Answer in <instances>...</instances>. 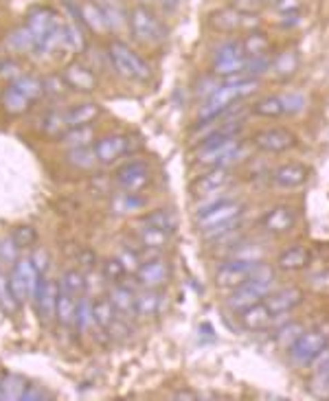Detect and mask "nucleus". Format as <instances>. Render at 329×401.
Returning <instances> with one entry per match:
<instances>
[{"label":"nucleus","instance_id":"c85d7f7f","mask_svg":"<svg viewBox=\"0 0 329 401\" xmlns=\"http://www.w3.org/2000/svg\"><path fill=\"white\" fill-rule=\"evenodd\" d=\"M75 314H77V296H70L59 290L57 307H55L57 322L64 324V327H70V324H75Z\"/></svg>","mask_w":329,"mask_h":401},{"label":"nucleus","instance_id":"f03ea898","mask_svg":"<svg viewBox=\"0 0 329 401\" xmlns=\"http://www.w3.org/2000/svg\"><path fill=\"white\" fill-rule=\"evenodd\" d=\"M272 290V274L270 272H263V268L257 270V274H252L248 281H243L241 285L233 287V292H230L226 305L235 311H241L246 309L255 303H259L263 300L268 294Z\"/></svg>","mask_w":329,"mask_h":401},{"label":"nucleus","instance_id":"8fccbe9b","mask_svg":"<svg viewBox=\"0 0 329 401\" xmlns=\"http://www.w3.org/2000/svg\"><path fill=\"white\" fill-rule=\"evenodd\" d=\"M11 239L16 242L18 248H31L38 242V233H35L33 226H16L14 233H11Z\"/></svg>","mask_w":329,"mask_h":401},{"label":"nucleus","instance_id":"4d7b16f0","mask_svg":"<svg viewBox=\"0 0 329 401\" xmlns=\"http://www.w3.org/2000/svg\"><path fill=\"white\" fill-rule=\"evenodd\" d=\"M272 5H275V9L281 16H286V14H299L301 7H303L301 0H272Z\"/></svg>","mask_w":329,"mask_h":401},{"label":"nucleus","instance_id":"864d4df0","mask_svg":"<svg viewBox=\"0 0 329 401\" xmlns=\"http://www.w3.org/2000/svg\"><path fill=\"white\" fill-rule=\"evenodd\" d=\"M281 104H283V112H288V115H297V112L306 108V99L297 92H288V95H281Z\"/></svg>","mask_w":329,"mask_h":401},{"label":"nucleus","instance_id":"c03bdc74","mask_svg":"<svg viewBox=\"0 0 329 401\" xmlns=\"http://www.w3.org/2000/svg\"><path fill=\"white\" fill-rule=\"evenodd\" d=\"M24 388H27V384L18 375H7V378L0 380V395H3V399H22Z\"/></svg>","mask_w":329,"mask_h":401},{"label":"nucleus","instance_id":"6e6552de","mask_svg":"<svg viewBox=\"0 0 329 401\" xmlns=\"http://www.w3.org/2000/svg\"><path fill=\"white\" fill-rule=\"evenodd\" d=\"M259 261H246V259H233L226 261L215 272V283L219 287H237L243 281H248L252 274H257Z\"/></svg>","mask_w":329,"mask_h":401},{"label":"nucleus","instance_id":"f704fd0d","mask_svg":"<svg viewBox=\"0 0 329 401\" xmlns=\"http://www.w3.org/2000/svg\"><path fill=\"white\" fill-rule=\"evenodd\" d=\"M59 290L70 294V296H81L86 292V277L79 270H66L59 281Z\"/></svg>","mask_w":329,"mask_h":401},{"label":"nucleus","instance_id":"2eb2a0df","mask_svg":"<svg viewBox=\"0 0 329 401\" xmlns=\"http://www.w3.org/2000/svg\"><path fill=\"white\" fill-rule=\"evenodd\" d=\"M230 180H233V175H230L228 167H213V171L200 175V178L193 182V193L200 195V197H206L211 193H219L224 191L226 186L230 184Z\"/></svg>","mask_w":329,"mask_h":401},{"label":"nucleus","instance_id":"bf43d9fd","mask_svg":"<svg viewBox=\"0 0 329 401\" xmlns=\"http://www.w3.org/2000/svg\"><path fill=\"white\" fill-rule=\"evenodd\" d=\"M31 261H33L35 270H38V272L42 274V277H44L46 270H48V255H46V250H35L33 257H31Z\"/></svg>","mask_w":329,"mask_h":401},{"label":"nucleus","instance_id":"e433bc0d","mask_svg":"<svg viewBox=\"0 0 329 401\" xmlns=\"http://www.w3.org/2000/svg\"><path fill=\"white\" fill-rule=\"evenodd\" d=\"M137 235H139V242L145 246V248H163L169 239V233H163L158 228H152L148 224H139L137 228Z\"/></svg>","mask_w":329,"mask_h":401},{"label":"nucleus","instance_id":"a19ab883","mask_svg":"<svg viewBox=\"0 0 329 401\" xmlns=\"http://www.w3.org/2000/svg\"><path fill=\"white\" fill-rule=\"evenodd\" d=\"M92 128L90 125H81V128H70L62 134V143H66L68 147H83V145H90L92 141Z\"/></svg>","mask_w":329,"mask_h":401},{"label":"nucleus","instance_id":"e2e57ef3","mask_svg":"<svg viewBox=\"0 0 329 401\" xmlns=\"http://www.w3.org/2000/svg\"><path fill=\"white\" fill-rule=\"evenodd\" d=\"M174 399H198V395H196V393H191V391H178V393L174 395Z\"/></svg>","mask_w":329,"mask_h":401},{"label":"nucleus","instance_id":"bb28decb","mask_svg":"<svg viewBox=\"0 0 329 401\" xmlns=\"http://www.w3.org/2000/svg\"><path fill=\"white\" fill-rule=\"evenodd\" d=\"M108 298L112 300V305L117 309V314H137V296L126 285H114L110 290Z\"/></svg>","mask_w":329,"mask_h":401},{"label":"nucleus","instance_id":"a18cd8bd","mask_svg":"<svg viewBox=\"0 0 329 401\" xmlns=\"http://www.w3.org/2000/svg\"><path fill=\"white\" fill-rule=\"evenodd\" d=\"M64 46L70 48V51H77V53H81L83 48H86V37H83L81 29L75 22L64 24Z\"/></svg>","mask_w":329,"mask_h":401},{"label":"nucleus","instance_id":"4468645a","mask_svg":"<svg viewBox=\"0 0 329 401\" xmlns=\"http://www.w3.org/2000/svg\"><path fill=\"white\" fill-rule=\"evenodd\" d=\"M57 298H59V283L53 279H46V274L40 279L38 290H35V305H38V314L44 322L55 318V307H57Z\"/></svg>","mask_w":329,"mask_h":401},{"label":"nucleus","instance_id":"de8ad7c7","mask_svg":"<svg viewBox=\"0 0 329 401\" xmlns=\"http://www.w3.org/2000/svg\"><path fill=\"white\" fill-rule=\"evenodd\" d=\"M114 213H132V211H137L143 206V199L139 197V193H121L119 197H114Z\"/></svg>","mask_w":329,"mask_h":401},{"label":"nucleus","instance_id":"c9c22d12","mask_svg":"<svg viewBox=\"0 0 329 401\" xmlns=\"http://www.w3.org/2000/svg\"><path fill=\"white\" fill-rule=\"evenodd\" d=\"M270 66L279 77H292V75H295L297 68H299V57H297L295 51H283L270 61Z\"/></svg>","mask_w":329,"mask_h":401},{"label":"nucleus","instance_id":"cd10ccee","mask_svg":"<svg viewBox=\"0 0 329 401\" xmlns=\"http://www.w3.org/2000/svg\"><path fill=\"white\" fill-rule=\"evenodd\" d=\"M241 48H243V55L246 57H268V51H270V40H268L261 31H250L241 40Z\"/></svg>","mask_w":329,"mask_h":401},{"label":"nucleus","instance_id":"680f3d73","mask_svg":"<svg viewBox=\"0 0 329 401\" xmlns=\"http://www.w3.org/2000/svg\"><path fill=\"white\" fill-rule=\"evenodd\" d=\"M0 72H3L5 77H14V79H18V77H20L18 66L14 64V61H7V64H3V66H0Z\"/></svg>","mask_w":329,"mask_h":401},{"label":"nucleus","instance_id":"49530a36","mask_svg":"<svg viewBox=\"0 0 329 401\" xmlns=\"http://www.w3.org/2000/svg\"><path fill=\"white\" fill-rule=\"evenodd\" d=\"M16 307H18V300L14 296V290H11L9 274H5L3 270H0V309L14 311Z\"/></svg>","mask_w":329,"mask_h":401},{"label":"nucleus","instance_id":"6ab92c4d","mask_svg":"<svg viewBox=\"0 0 329 401\" xmlns=\"http://www.w3.org/2000/svg\"><path fill=\"white\" fill-rule=\"evenodd\" d=\"M310 178V169L301 162H286V165L277 167L272 171V182L281 189H297V186L306 184Z\"/></svg>","mask_w":329,"mask_h":401},{"label":"nucleus","instance_id":"4c0bfd02","mask_svg":"<svg viewBox=\"0 0 329 401\" xmlns=\"http://www.w3.org/2000/svg\"><path fill=\"white\" fill-rule=\"evenodd\" d=\"M18 90L29 99V101H35V99H40L44 95V81L31 77V75H20L18 79H14V84Z\"/></svg>","mask_w":329,"mask_h":401},{"label":"nucleus","instance_id":"4be33fe9","mask_svg":"<svg viewBox=\"0 0 329 401\" xmlns=\"http://www.w3.org/2000/svg\"><path fill=\"white\" fill-rule=\"evenodd\" d=\"M94 154H97V160L99 162H112L117 160L119 156H123L128 152L130 147V139L123 134H110V136H103V139H99L94 145Z\"/></svg>","mask_w":329,"mask_h":401},{"label":"nucleus","instance_id":"a211bd4d","mask_svg":"<svg viewBox=\"0 0 329 401\" xmlns=\"http://www.w3.org/2000/svg\"><path fill=\"white\" fill-rule=\"evenodd\" d=\"M310 391L316 397H329V344L312 362Z\"/></svg>","mask_w":329,"mask_h":401},{"label":"nucleus","instance_id":"052dcab7","mask_svg":"<svg viewBox=\"0 0 329 401\" xmlns=\"http://www.w3.org/2000/svg\"><path fill=\"white\" fill-rule=\"evenodd\" d=\"M48 395L44 391H40L38 386H27L24 388V393H22V399L24 401H31V399H46Z\"/></svg>","mask_w":329,"mask_h":401},{"label":"nucleus","instance_id":"c756f323","mask_svg":"<svg viewBox=\"0 0 329 401\" xmlns=\"http://www.w3.org/2000/svg\"><path fill=\"white\" fill-rule=\"evenodd\" d=\"M161 307H163V296L156 290H148V287H145V292L137 296V316L152 318L161 311Z\"/></svg>","mask_w":329,"mask_h":401},{"label":"nucleus","instance_id":"603ef678","mask_svg":"<svg viewBox=\"0 0 329 401\" xmlns=\"http://www.w3.org/2000/svg\"><path fill=\"white\" fill-rule=\"evenodd\" d=\"M18 261V246L16 242L7 237V239L0 242V263H9V266H14Z\"/></svg>","mask_w":329,"mask_h":401},{"label":"nucleus","instance_id":"7c9ffc66","mask_svg":"<svg viewBox=\"0 0 329 401\" xmlns=\"http://www.w3.org/2000/svg\"><path fill=\"white\" fill-rule=\"evenodd\" d=\"M92 314H94V324L103 331L117 320V309L110 298H97L92 303Z\"/></svg>","mask_w":329,"mask_h":401},{"label":"nucleus","instance_id":"0eeeda50","mask_svg":"<svg viewBox=\"0 0 329 401\" xmlns=\"http://www.w3.org/2000/svg\"><path fill=\"white\" fill-rule=\"evenodd\" d=\"M128 24L132 29V35L143 44H156L165 37L163 27H161V22H158V18L154 16V11L148 9V7H143V5L134 7L130 11Z\"/></svg>","mask_w":329,"mask_h":401},{"label":"nucleus","instance_id":"0e129e2a","mask_svg":"<svg viewBox=\"0 0 329 401\" xmlns=\"http://www.w3.org/2000/svg\"><path fill=\"white\" fill-rule=\"evenodd\" d=\"M163 3H165V5H169V7H174V5H178V3H180V0H163Z\"/></svg>","mask_w":329,"mask_h":401},{"label":"nucleus","instance_id":"ddd939ff","mask_svg":"<svg viewBox=\"0 0 329 401\" xmlns=\"http://www.w3.org/2000/svg\"><path fill=\"white\" fill-rule=\"evenodd\" d=\"M303 298H306V294H303L301 287L288 285V287H281V290H277V292H270L263 298V303L270 307V311L275 316H281V314H290L292 309H297L303 303Z\"/></svg>","mask_w":329,"mask_h":401},{"label":"nucleus","instance_id":"423d86ee","mask_svg":"<svg viewBox=\"0 0 329 401\" xmlns=\"http://www.w3.org/2000/svg\"><path fill=\"white\" fill-rule=\"evenodd\" d=\"M40 279H42V274L35 270L31 259H18L14 266H11L9 281H11V290H14V296L18 303L35 296Z\"/></svg>","mask_w":329,"mask_h":401},{"label":"nucleus","instance_id":"7ed1b4c3","mask_svg":"<svg viewBox=\"0 0 329 401\" xmlns=\"http://www.w3.org/2000/svg\"><path fill=\"white\" fill-rule=\"evenodd\" d=\"M108 57L112 61V66L117 68L119 75H123L128 79H139L145 81L150 79V66L132 51V48L123 42L114 40L108 46Z\"/></svg>","mask_w":329,"mask_h":401},{"label":"nucleus","instance_id":"5fc2aeb1","mask_svg":"<svg viewBox=\"0 0 329 401\" xmlns=\"http://www.w3.org/2000/svg\"><path fill=\"white\" fill-rule=\"evenodd\" d=\"M66 79H64V75L59 77V75H53V77H46L44 79V92L48 95H64L66 92Z\"/></svg>","mask_w":329,"mask_h":401},{"label":"nucleus","instance_id":"aec40b11","mask_svg":"<svg viewBox=\"0 0 329 401\" xmlns=\"http://www.w3.org/2000/svg\"><path fill=\"white\" fill-rule=\"evenodd\" d=\"M57 27H59L57 14H55V11H51V9H46V7L33 9L31 14H29V18H27V29L33 33L35 44H38L42 37H46L51 31H55Z\"/></svg>","mask_w":329,"mask_h":401},{"label":"nucleus","instance_id":"393cba45","mask_svg":"<svg viewBox=\"0 0 329 401\" xmlns=\"http://www.w3.org/2000/svg\"><path fill=\"white\" fill-rule=\"evenodd\" d=\"M310 263V253L306 246H292L288 250H283L281 255L277 259V266L279 270H286V272H297L303 270Z\"/></svg>","mask_w":329,"mask_h":401},{"label":"nucleus","instance_id":"9b49d317","mask_svg":"<svg viewBox=\"0 0 329 401\" xmlns=\"http://www.w3.org/2000/svg\"><path fill=\"white\" fill-rule=\"evenodd\" d=\"M150 182V169L141 160H132L117 171V184L128 193L143 191Z\"/></svg>","mask_w":329,"mask_h":401},{"label":"nucleus","instance_id":"412c9836","mask_svg":"<svg viewBox=\"0 0 329 401\" xmlns=\"http://www.w3.org/2000/svg\"><path fill=\"white\" fill-rule=\"evenodd\" d=\"M239 320H241V327L248 329V331H266L275 322V314L263 300H259V303L241 309Z\"/></svg>","mask_w":329,"mask_h":401},{"label":"nucleus","instance_id":"ea45409f","mask_svg":"<svg viewBox=\"0 0 329 401\" xmlns=\"http://www.w3.org/2000/svg\"><path fill=\"white\" fill-rule=\"evenodd\" d=\"M70 165H75L79 169H90L94 162H97V154H94V147L90 145H83V147H70V152L66 154Z\"/></svg>","mask_w":329,"mask_h":401},{"label":"nucleus","instance_id":"dca6fc26","mask_svg":"<svg viewBox=\"0 0 329 401\" xmlns=\"http://www.w3.org/2000/svg\"><path fill=\"white\" fill-rule=\"evenodd\" d=\"M263 228L272 235H286L295 228L297 224V211L288 206V204H279L275 208H270L263 215Z\"/></svg>","mask_w":329,"mask_h":401},{"label":"nucleus","instance_id":"3c124183","mask_svg":"<svg viewBox=\"0 0 329 401\" xmlns=\"http://www.w3.org/2000/svg\"><path fill=\"white\" fill-rule=\"evenodd\" d=\"M126 268H123V263H121L119 259H108L106 263H103V277L108 279V281H112V283H119L121 279L126 277Z\"/></svg>","mask_w":329,"mask_h":401},{"label":"nucleus","instance_id":"1a4fd4ad","mask_svg":"<svg viewBox=\"0 0 329 401\" xmlns=\"http://www.w3.org/2000/svg\"><path fill=\"white\" fill-rule=\"evenodd\" d=\"M243 204L237 199H226V202L217 204L213 208H206L196 215V222L202 231H211L217 226H224V224H233L237 217H241Z\"/></svg>","mask_w":329,"mask_h":401},{"label":"nucleus","instance_id":"5701e85b","mask_svg":"<svg viewBox=\"0 0 329 401\" xmlns=\"http://www.w3.org/2000/svg\"><path fill=\"white\" fill-rule=\"evenodd\" d=\"M64 79L66 84L72 88V90L77 92H92L97 88V79H94V72L83 66V64H68L66 70H64Z\"/></svg>","mask_w":329,"mask_h":401},{"label":"nucleus","instance_id":"79ce46f5","mask_svg":"<svg viewBox=\"0 0 329 401\" xmlns=\"http://www.w3.org/2000/svg\"><path fill=\"white\" fill-rule=\"evenodd\" d=\"M99 7H101L103 16H106V20H108L110 31H112V29H119V27H123V24L128 22V16L123 14V9H121V5L117 3V0H106V3H101Z\"/></svg>","mask_w":329,"mask_h":401},{"label":"nucleus","instance_id":"473e14b6","mask_svg":"<svg viewBox=\"0 0 329 401\" xmlns=\"http://www.w3.org/2000/svg\"><path fill=\"white\" fill-rule=\"evenodd\" d=\"M141 222L148 224V226H152V228L163 231V233H172L176 228V215L169 208H156L150 213V215H145Z\"/></svg>","mask_w":329,"mask_h":401},{"label":"nucleus","instance_id":"f8f14e48","mask_svg":"<svg viewBox=\"0 0 329 401\" xmlns=\"http://www.w3.org/2000/svg\"><path fill=\"white\" fill-rule=\"evenodd\" d=\"M211 24L217 31L233 33L237 29L257 27V18H255V14H243V11L235 7H228V9H219L215 14H211Z\"/></svg>","mask_w":329,"mask_h":401},{"label":"nucleus","instance_id":"6e6d98bb","mask_svg":"<svg viewBox=\"0 0 329 401\" xmlns=\"http://www.w3.org/2000/svg\"><path fill=\"white\" fill-rule=\"evenodd\" d=\"M117 259H119L121 263H123L126 272H134V274H137L139 268H141V259H139L137 253H134V250H123V253H121Z\"/></svg>","mask_w":329,"mask_h":401},{"label":"nucleus","instance_id":"13d9d810","mask_svg":"<svg viewBox=\"0 0 329 401\" xmlns=\"http://www.w3.org/2000/svg\"><path fill=\"white\" fill-rule=\"evenodd\" d=\"M268 3L270 0H233V7L243 11V14H255V11H259Z\"/></svg>","mask_w":329,"mask_h":401},{"label":"nucleus","instance_id":"39448f33","mask_svg":"<svg viewBox=\"0 0 329 401\" xmlns=\"http://www.w3.org/2000/svg\"><path fill=\"white\" fill-rule=\"evenodd\" d=\"M329 344V335L323 327H316V329H308L303 331L295 344L288 349V353L292 358V362L299 366H308L310 362L321 353V351Z\"/></svg>","mask_w":329,"mask_h":401},{"label":"nucleus","instance_id":"9d476101","mask_svg":"<svg viewBox=\"0 0 329 401\" xmlns=\"http://www.w3.org/2000/svg\"><path fill=\"white\" fill-rule=\"evenodd\" d=\"M252 145L266 154H283L297 145V136L286 128H268L255 134Z\"/></svg>","mask_w":329,"mask_h":401},{"label":"nucleus","instance_id":"72a5a7b5","mask_svg":"<svg viewBox=\"0 0 329 401\" xmlns=\"http://www.w3.org/2000/svg\"><path fill=\"white\" fill-rule=\"evenodd\" d=\"M252 115L257 117H266V119H277L286 115L283 112V104H281V97H263L259 99L257 104H252Z\"/></svg>","mask_w":329,"mask_h":401},{"label":"nucleus","instance_id":"b1692460","mask_svg":"<svg viewBox=\"0 0 329 401\" xmlns=\"http://www.w3.org/2000/svg\"><path fill=\"white\" fill-rule=\"evenodd\" d=\"M97 117H99V106H97V104H79V106H72V108H68V110L62 112V119H64L66 130H70V128H81V125H88Z\"/></svg>","mask_w":329,"mask_h":401},{"label":"nucleus","instance_id":"f3484780","mask_svg":"<svg viewBox=\"0 0 329 401\" xmlns=\"http://www.w3.org/2000/svg\"><path fill=\"white\" fill-rule=\"evenodd\" d=\"M137 279L143 287H148V290H158V287L169 281V263L165 259L145 261V263H141Z\"/></svg>","mask_w":329,"mask_h":401},{"label":"nucleus","instance_id":"f257e3e1","mask_svg":"<svg viewBox=\"0 0 329 401\" xmlns=\"http://www.w3.org/2000/svg\"><path fill=\"white\" fill-rule=\"evenodd\" d=\"M259 88V81L252 77H243V75H237V77H228L224 84H219L211 97H206L204 106L200 108V123H211L217 121L222 115L233 108V104L241 101V99L250 97L255 90Z\"/></svg>","mask_w":329,"mask_h":401},{"label":"nucleus","instance_id":"2f4dec72","mask_svg":"<svg viewBox=\"0 0 329 401\" xmlns=\"http://www.w3.org/2000/svg\"><path fill=\"white\" fill-rule=\"evenodd\" d=\"M0 101H3V108H5V112H9V115H22V112H27V108L31 104L16 86L5 88L3 99H0Z\"/></svg>","mask_w":329,"mask_h":401},{"label":"nucleus","instance_id":"69168bd1","mask_svg":"<svg viewBox=\"0 0 329 401\" xmlns=\"http://www.w3.org/2000/svg\"><path fill=\"white\" fill-rule=\"evenodd\" d=\"M0 399H3V395H0Z\"/></svg>","mask_w":329,"mask_h":401},{"label":"nucleus","instance_id":"09e8293b","mask_svg":"<svg viewBox=\"0 0 329 401\" xmlns=\"http://www.w3.org/2000/svg\"><path fill=\"white\" fill-rule=\"evenodd\" d=\"M303 331H306V329H303L299 322H288L286 327L279 329L277 340H279V344H281L283 349H290L292 344H295V340H297V338H299Z\"/></svg>","mask_w":329,"mask_h":401},{"label":"nucleus","instance_id":"a878e982","mask_svg":"<svg viewBox=\"0 0 329 401\" xmlns=\"http://www.w3.org/2000/svg\"><path fill=\"white\" fill-rule=\"evenodd\" d=\"M77 14H79V18L83 22L88 24L90 31H94V33H106V31H110L108 20H106V16H103V11H101L99 5H94V3H81V5H77Z\"/></svg>","mask_w":329,"mask_h":401},{"label":"nucleus","instance_id":"20e7f679","mask_svg":"<svg viewBox=\"0 0 329 401\" xmlns=\"http://www.w3.org/2000/svg\"><path fill=\"white\" fill-rule=\"evenodd\" d=\"M243 68H246V55H243L241 42L228 40L215 48V59H213V72L215 75L228 79V77L243 75ZM243 77H246V75H243Z\"/></svg>","mask_w":329,"mask_h":401},{"label":"nucleus","instance_id":"37998d69","mask_svg":"<svg viewBox=\"0 0 329 401\" xmlns=\"http://www.w3.org/2000/svg\"><path fill=\"white\" fill-rule=\"evenodd\" d=\"M9 46L14 48V51H20V53L33 51L35 37H33V33L27 29V24H24V27H18L14 33L9 35Z\"/></svg>","mask_w":329,"mask_h":401},{"label":"nucleus","instance_id":"58836bf2","mask_svg":"<svg viewBox=\"0 0 329 401\" xmlns=\"http://www.w3.org/2000/svg\"><path fill=\"white\" fill-rule=\"evenodd\" d=\"M94 324V314H92V300L88 296H79L77 300V314H75V327L83 333L88 331Z\"/></svg>","mask_w":329,"mask_h":401}]
</instances>
